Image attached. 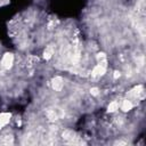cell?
I'll use <instances>...</instances> for the list:
<instances>
[{
  "label": "cell",
  "mask_w": 146,
  "mask_h": 146,
  "mask_svg": "<svg viewBox=\"0 0 146 146\" xmlns=\"http://www.w3.org/2000/svg\"><path fill=\"white\" fill-rule=\"evenodd\" d=\"M14 60H15V57L11 52H5L1 57V62H0V66L5 70H9L13 67L14 65Z\"/></svg>",
  "instance_id": "obj_1"
},
{
  "label": "cell",
  "mask_w": 146,
  "mask_h": 146,
  "mask_svg": "<svg viewBox=\"0 0 146 146\" xmlns=\"http://www.w3.org/2000/svg\"><path fill=\"white\" fill-rule=\"evenodd\" d=\"M51 87H52V89L55 91H62L63 88H64V80H63V78L59 76V75L52 78V80H51Z\"/></svg>",
  "instance_id": "obj_2"
},
{
  "label": "cell",
  "mask_w": 146,
  "mask_h": 146,
  "mask_svg": "<svg viewBox=\"0 0 146 146\" xmlns=\"http://www.w3.org/2000/svg\"><path fill=\"white\" fill-rule=\"evenodd\" d=\"M106 67L107 66H105V65H102V64H97L94 68H92V71H91V74H92V76H96V78H100V76H103V75H105V73H106Z\"/></svg>",
  "instance_id": "obj_3"
},
{
  "label": "cell",
  "mask_w": 146,
  "mask_h": 146,
  "mask_svg": "<svg viewBox=\"0 0 146 146\" xmlns=\"http://www.w3.org/2000/svg\"><path fill=\"white\" fill-rule=\"evenodd\" d=\"M119 107L121 108L122 112L127 113V112H130V111L132 110L133 104H132V102H131L130 99H123V100L121 102V104L119 105Z\"/></svg>",
  "instance_id": "obj_4"
},
{
  "label": "cell",
  "mask_w": 146,
  "mask_h": 146,
  "mask_svg": "<svg viewBox=\"0 0 146 146\" xmlns=\"http://www.w3.org/2000/svg\"><path fill=\"white\" fill-rule=\"evenodd\" d=\"M62 136H63V139L66 140V141H68V143H73L74 139H76V137H75V132H74L73 130H70V129L64 130L63 133H62Z\"/></svg>",
  "instance_id": "obj_5"
},
{
  "label": "cell",
  "mask_w": 146,
  "mask_h": 146,
  "mask_svg": "<svg viewBox=\"0 0 146 146\" xmlns=\"http://www.w3.org/2000/svg\"><path fill=\"white\" fill-rule=\"evenodd\" d=\"M10 117H11V114L8 113V112H3V113H0V128L7 125L10 121Z\"/></svg>",
  "instance_id": "obj_6"
},
{
  "label": "cell",
  "mask_w": 146,
  "mask_h": 146,
  "mask_svg": "<svg viewBox=\"0 0 146 146\" xmlns=\"http://www.w3.org/2000/svg\"><path fill=\"white\" fill-rule=\"evenodd\" d=\"M96 60H97V64H102V65H105L107 66V56L105 52L100 51L96 55Z\"/></svg>",
  "instance_id": "obj_7"
},
{
  "label": "cell",
  "mask_w": 146,
  "mask_h": 146,
  "mask_svg": "<svg viewBox=\"0 0 146 146\" xmlns=\"http://www.w3.org/2000/svg\"><path fill=\"white\" fill-rule=\"evenodd\" d=\"M119 102L117 100H113V102H111L108 105H107V112L108 113H114V112H116L117 110H119Z\"/></svg>",
  "instance_id": "obj_8"
},
{
  "label": "cell",
  "mask_w": 146,
  "mask_h": 146,
  "mask_svg": "<svg viewBox=\"0 0 146 146\" xmlns=\"http://www.w3.org/2000/svg\"><path fill=\"white\" fill-rule=\"evenodd\" d=\"M52 55H54V49H52V47H47V48L44 49V51H43V58H44L46 60H49V59L52 57Z\"/></svg>",
  "instance_id": "obj_9"
},
{
  "label": "cell",
  "mask_w": 146,
  "mask_h": 146,
  "mask_svg": "<svg viewBox=\"0 0 146 146\" xmlns=\"http://www.w3.org/2000/svg\"><path fill=\"white\" fill-rule=\"evenodd\" d=\"M13 141H14V137L11 136V135H7V136H3V140L1 141V144H6V145H8V144H13Z\"/></svg>",
  "instance_id": "obj_10"
},
{
  "label": "cell",
  "mask_w": 146,
  "mask_h": 146,
  "mask_svg": "<svg viewBox=\"0 0 146 146\" xmlns=\"http://www.w3.org/2000/svg\"><path fill=\"white\" fill-rule=\"evenodd\" d=\"M90 94H91L92 96H98V95H99V89H98L97 87H92V88L90 89Z\"/></svg>",
  "instance_id": "obj_11"
},
{
  "label": "cell",
  "mask_w": 146,
  "mask_h": 146,
  "mask_svg": "<svg viewBox=\"0 0 146 146\" xmlns=\"http://www.w3.org/2000/svg\"><path fill=\"white\" fill-rule=\"evenodd\" d=\"M120 75H121V74H120V72H119V71H115V72H114V79L120 78Z\"/></svg>",
  "instance_id": "obj_12"
}]
</instances>
